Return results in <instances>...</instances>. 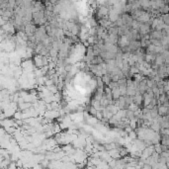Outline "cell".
<instances>
[{
  "instance_id": "cell-1",
  "label": "cell",
  "mask_w": 169,
  "mask_h": 169,
  "mask_svg": "<svg viewBox=\"0 0 169 169\" xmlns=\"http://www.w3.org/2000/svg\"><path fill=\"white\" fill-rule=\"evenodd\" d=\"M157 113H158V116L168 115V113H169L168 107H165V106H163L162 104H161V105H158L157 106Z\"/></svg>"
},
{
  "instance_id": "cell-2",
  "label": "cell",
  "mask_w": 169,
  "mask_h": 169,
  "mask_svg": "<svg viewBox=\"0 0 169 169\" xmlns=\"http://www.w3.org/2000/svg\"><path fill=\"white\" fill-rule=\"evenodd\" d=\"M109 153V155L113 158V159H118V158H121L120 156V153H119V150L117 148H113V149H110L107 151Z\"/></svg>"
},
{
  "instance_id": "cell-3",
  "label": "cell",
  "mask_w": 169,
  "mask_h": 169,
  "mask_svg": "<svg viewBox=\"0 0 169 169\" xmlns=\"http://www.w3.org/2000/svg\"><path fill=\"white\" fill-rule=\"evenodd\" d=\"M111 93H112L113 100H118L119 97L121 96L120 90H119V86H118V87H114L113 89H111Z\"/></svg>"
},
{
  "instance_id": "cell-4",
  "label": "cell",
  "mask_w": 169,
  "mask_h": 169,
  "mask_svg": "<svg viewBox=\"0 0 169 169\" xmlns=\"http://www.w3.org/2000/svg\"><path fill=\"white\" fill-rule=\"evenodd\" d=\"M102 62H104V59L100 56H93V58L90 60V64H99Z\"/></svg>"
},
{
  "instance_id": "cell-5",
  "label": "cell",
  "mask_w": 169,
  "mask_h": 169,
  "mask_svg": "<svg viewBox=\"0 0 169 169\" xmlns=\"http://www.w3.org/2000/svg\"><path fill=\"white\" fill-rule=\"evenodd\" d=\"M90 105L91 106H93L97 111H101L102 109H103V107H102L101 104H100V101L95 100V99H93V100L90 102Z\"/></svg>"
},
{
  "instance_id": "cell-6",
  "label": "cell",
  "mask_w": 169,
  "mask_h": 169,
  "mask_svg": "<svg viewBox=\"0 0 169 169\" xmlns=\"http://www.w3.org/2000/svg\"><path fill=\"white\" fill-rule=\"evenodd\" d=\"M101 79L102 81H103V83H104V85H108L110 83V81H111V76H110V74L107 73L105 75H102Z\"/></svg>"
},
{
  "instance_id": "cell-7",
  "label": "cell",
  "mask_w": 169,
  "mask_h": 169,
  "mask_svg": "<svg viewBox=\"0 0 169 169\" xmlns=\"http://www.w3.org/2000/svg\"><path fill=\"white\" fill-rule=\"evenodd\" d=\"M108 59H116V54H113L111 52H106L105 54V60H108Z\"/></svg>"
},
{
  "instance_id": "cell-8",
  "label": "cell",
  "mask_w": 169,
  "mask_h": 169,
  "mask_svg": "<svg viewBox=\"0 0 169 169\" xmlns=\"http://www.w3.org/2000/svg\"><path fill=\"white\" fill-rule=\"evenodd\" d=\"M126 118L129 119V120L134 119V118H135V113H134V111H132V110H130V109H127V110H126Z\"/></svg>"
},
{
  "instance_id": "cell-9",
  "label": "cell",
  "mask_w": 169,
  "mask_h": 169,
  "mask_svg": "<svg viewBox=\"0 0 169 169\" xmlns=\"http://www.w3.org/2000/svg\"><path fill=\"white\" fill-rule=\"evenodd\" d=\"M136 91L133 88V87H127V94L126 95H129V96H135Z\"/></svg>"
},
{
  "instance_id": "cell-10",
  "label": "cell",
  "mask_w": 169,
  "mask_h": 169,
  "mask_svg": "<svg viewBox=\"0 0 169 169\" xmlns=\"http://www.w3.org/2000/svg\"><path fill=\"white\" fill-rule=\"evenodd\" d=\"M119 90L121 96H125L127 94V85H120L119 86Z\"/></svg>"
},
{
  "instance_id": "cell-11",
  "label": "cell",
  "mask_w": 169,
  "mask_h": 169,
  "mask_svg": "<svg viewBox=\"0 0 169 169\" xmlns=\"http://www.w3.org/2000/svg\"><path fill=\"white\" fill-rule=\"evenodd\" d=\"M149 41H150V44H152V45H155V46H160V45H162V44H161V41H160V40L150 39Z\"/></svg>"
},
{
  "instance_id": "cell-12",
  "label": "cell",
  "mask_w": 169,
  "mask_h": 169,
  "mask_svg": "<svg viewBox=\"0 0 169 169\" xmlns=\"http://www.w3.org/2000/svg\"><path fill=\"white\" fill-rule=\"evenodd\" d=\"M128 136L131 138V139H135V138H137V135H136V132H135V130H132L129 134H128Z\"/></svg>"
},
{
  "instance_id": "cell-13",
  "label": "cell",
  "mask_w": 169,
  "mask_h": 169,
  "mask_svg": "<svg viewBox=\"0 0 169 169\" xmlns=\"http://www.w3.org/2000/svg\"><path fill=\"white\" fill-rule=\"evenodd\" d=\"M95 118L98 120V121H100L102 118H103V114H102L101 111H97L96 112V115H95Z\"/></svg>"
},
{
  "instance_id": "cell-14",
  "label": "cell",
  "mask_w": 169,
  "mask_h": 169,
  "mask_svg": "<svg viewBox=\"0 0 169 169\" xmlns=\"http://www.w3.org/2000/svg\"><path fill=\"white\" fill-rule=\"evenodd\" d=\"M72 146L71 144H67V146H63V147H61V150H63V151H68V150H70L71 148H72Z\"/></svg>"
},
{
  "instance_id": "cell-15",
  "label": "cell",
  "mask_w": 169,
  "mask_h": 169,
  "mask_svg": "<svg viewBox=\"0 0 169 169\" xmlns=\"http://www.w3.org/2000/svg\"><path fill=\"white\" fill-rule=\"evenodd\" d=\"M163 157H169V150H166V151H161V153L159 154Z\"/></svg>"
},
{
  "instance_id": "cell-16",
  "label": "cell",
  "mask_w": 169,
  "mask_h": 169,
  "mask_svg": "<svg viewBox=\"0 0 169 169\" xmlns=\"http://www.w3.org/2000/svg\"><path fill=\"white\" fill-rule=\"evenodd\" d=\"M142 168H144V169H151V168H152V166H151L149 163H143V165H142Z\"/></svg>"
},
{
  "instance_id": "cell-17",
  "label": "cell",
  "mask_w": 169,
  "mask_h": 169,
  "mask_svg": "<svg viewBox=\"0 0 169 169\" xmlns=\"http://www.w3.org/2000/svg\"><path fill=\"white\" fill-rule=\"evenodd\" d=\"M99 54H100V50H99V49H97V50H93V56H99Z\"/></svg>"
}]
</instances>
